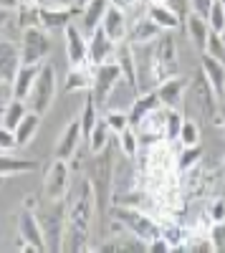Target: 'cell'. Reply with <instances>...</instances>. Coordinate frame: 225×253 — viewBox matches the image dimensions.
Masks as SVG:
<instances>
[{
  "label": "cell",
  "instance_id": "2e32d148",
  "mask_svg": "<svg viewBox=\"0 0 225 253\" xmlns=\"http://www.w3.org/2000/svg\"><path fill=\"white\" fill-rule=\"evenodd\" d=\"M195 101H197V107L205 112L208 117H220V112H218V94H215V89L210 86V81L205 79V74H202V69H200V74L195 76Z\"/></svg>",
  "mask_w": 225,
  "mask_h": 253
},
{
  "label": "cell",
  "instance_id": "c3c4849f",
  "mask_svg": "<svg viewBox=\"0 0 225 253\" xmlns=\"http://www.w3.org/2000/svg\"><path fill=\"white\" fill-rule=\"evenodd\" d=\"M223 172H225V160H223Z\"/></svg>",
  "mask_w": 225,
  "mask_h": 253
},
{
  "label": "cell",
  "instance_id": "d4e9b609",
  "mask_svg": "<svg viewBox=\"0 0 225 253\" xmlns=\"http://www.w3.org/2000/svg\"><path fill=\"white\" fill-rule=\"evenodd\" d=\"M89 89H91V71H89V63H84V66H71V71L66 74L64 91L78 94V91H89Z\"/></svg>",
  "mask_w": 225,
  "mask_h": 253
},
{
  "label": "cell",
  "instance_id": "f546056e",
  "mask_svg": "<svg viewBox=\"0 0 225 253\" xmlns=\"http://www.w3.org/2000/svg\"><path fill=\"white\" fill-rule=\"evenodd\" d=\"M28 114V107H26V101H20V99H13L10 104H8V109H5V114H3V122L8 129H15V126L20 124V119H23Z\"/></svg>",
  "mask_w": 225,
  "mask_h": 253
},
{
  "label": "cell",
  "instance_id": "8d00e7d4",
  "mask_svg": "<svg viewBox=\"0 0 225 253\" xmlns=\"http://www.w3.org/2000/svg\"><path fill=\"white\" fill-rule=\"evenodd\" d=\"M182 122H185V119H182V114L177 109H167V114H165V137L167 139H177Z\"/></svg>",
  "mask_w": 225,
  "mask_h": 253
},
{
  "label": "cell",
  "instance_id": "d6986e66",
  "mask_svg": "<svg viewBox=\"0 0 225 253\" xmlns=\"http://www.w3.org/2000/svg\"><path fill=\"white\" fill-rule=\"evenodd\" d=\"M112 3L109 0H89L86 5H81L78 8V15H81V31L84 33H91L94 28L101 26V18H104L107 8Z\"/></svg>",
  "mask_w": 225,
  "mask_h": 253
},
{
  "label": "cell",
  "instance_id": "484cf974",
  "mask_svg": "<svg viewBox=\"0 0 225 253\" xmlns=\"http://www.w3.org/2000/svg\"><path fill=\"white\" fill-rule=\"evenodd\" d=\"M40 114H36V112H31L28 109V114L20 119V124L15 126V142H18V147H26L28 142H33V137H36V132H38V126H40Z\"/></svg>",
  "mask_w": 225,
  "mask_h": 253
},
{
  "label": "cell",
  "instance_id": "d6a6232c",
  "mask_svg": "<svg viewBox=\"0 0 225 253\" xmlns=\"http://www.w3.org/2000/svg\"><path fill=\"white\" fill-rule=\"evenodd\" d=\"M116 137H119V144H121V152H124L127 157H137V152H139V139H137L134 126L129 124L127 129H121Z\"/></svg>",
  "mask_w": 225,
  "mask_h": 253
},
{
  "label": "cell",
  "instance_id": "4fadbf2b",
  "mask_svg": "<svg viewBox=\"0 0 225 253\" xmlns=\"http://www.w3.org/2000/svg\"><path fill=\"white\" fill-rule=\"evenodd\" d=\"M74 13L78 8H38V26L43 31H64L69 23H74Z\"/></svg>",
  "mask_w": 225,
  "mask_h": 253
},
{
  "label": "cell",
  "instance_id": "30bf717a",
  "mask_svg": "<svg viewBox=\"0 0 225 253\" xmlns=\"http://www.w3.org/2000/svg\"><path fill=\"white\" fill-rule=\"evenodd\" d=\"M64 36H66V56H69L71 66H84V63H89V38L84 36L81 26L69 23L64 28Z\"/></svg>",
  "mask_w": 225,
  "mask_h": 253
},
{
  "label": "cell",
  "instance_id": "7402d4cb",
  "mask_svg": "<svg viewBox=\"0 0 225 253\" xmlns=\"http://www.w3.org/2000/svg\"><path fill=\"white\" fill-rule=\"evenodd\" d=\"M147 18L154 20V23H157L162 31H177V28L182 26L180 15H177L167 3H152L150 10H147Z\"/></svg>",
  "mask_w": 225,
  "mask_h": 253
},
{
  "label": "cell",
  "instance_id": "ba28073f",
  "mask_svg": "<svg viewBox=\"0 0 225 253\" xmlns=\"http://www.w3.org/2000/svg\"><path fill=\"white\" fill-rule=\"evenodd\" d=\"M69 182H71V167L66 160H53L48 165V172H46V180H43V190L48 200H64L66 193H69Z\"/></svg>",
  "mask_w": 225,
  "mask_h": 253
},
{
  "label": "cell",
  "instance_id": "e0dca14e",
  "mask_svg": "<svg viewBox=\"0 0 225 253\" xmlns=\"http://www.w3.org/2000/svg\"><path fill=\"white\" fill-rule=\"evenodd\" d=\"M101 28H104V33L112 38V41H124L129 36V26H127V13L116 8V5H109L104 18H101Z\"/></svg>",
  "mask_w": 225,
  "mask_h": 253
},
{
  "label": "cell",
  "instance_id": "e575fe53",
  "mask_svg": "<svg viewBox=\"0 0 225 253\" xmlns=\"http://www.w3.org/2000/svg\"><path fill=\"white\" fill-rule=\"evenodd\" d=\"M208 26H210V31H215V33H223V31H225V8H223L220 0H213L210 13H208Z\"/></svg>",
  "mask_w": 225,
  "mask_h": 253
},
{
  "label": "cell",
  "instance_id": "277c9868",
  "mask_svg": "<svg viewBox=\"0 0 225 253\" xmlns=\"http://www.w3.org/2000/svg\"><path fill=\"white\" fill-rule=\"evenodd\" d=\"M53 99H56V74H53L51 63L43 61V63H40V69H38V76L33 81V86H31V91H28V96L23 101H26V107L31 112L43 117L51 109Z\"/></svg>",
  "mask_w": 225,
  "mask_h": 253
},
{
  "label": "cell",
  "instance_id": "f6af8a7d",
  "mask_svg": "<svg viewBox=\"0 0 225 253\" xmlns=\"http://www.w3.org/2000/svg\"><path fill=\"white\" fill-rule=\"evenodd\" d=\"M220 124H223V129H225V109H220Z\"/></svg>",
  "mask_w": 225,
  "mask_h": 253
},
{
  "label": "cell",
  "instance_id": "cb8c5ba5",
  "mask_svg": "<svg viewBox=\"0 0 225 253\" xmlns=\"http://www.w3.org/2000/svg\"><path fill=\"white\" fill-rule=\"evenodd\" d=\"M185 28H188V36L192 38V43L197 46V51L202 53L205 51V43H208V36H210V26L205 18H200L195 13H190L185 18Z\"/></svg>",
  "mask_w": 225,
  "mask_h": 253
},
{
  "label": "cell",
  "instance_id": "3957f363",
  "mask_svg": "<svg viewBox=\"0 0 225 253\" xmlns=\"http://www.w3.org/2000/svg\"><path fill=\"white\" fill-rule=\"evenodd\" d=\"M112 218L116 220L119 228H124L127 233H132V236L139 238L142 243H150V241H154V238L162 236V225L154 223L150 215H145L142 210L119 205V203H112Z\"/></svg>",
  "mask_w": 225,
  "mask_h": 253
},
{
  "label": "cell",
  "instance_id": "bcb514c9",
  "mask_svg": "<svg viewBox=\"0 0 225 253\" xmlns=\"http://www.w3.org/2000/svg\"><path fill=\"white\" fill-rule=\"evenodd\" d=\"M89 0H76V8H81V5H86Z\"/></svg>",
  "mask_w": 225,
  "mask_h": 253
},
{
  "label": "cell",
  "instance_id": "5bb4252c",
  "mask_svg": "<svg viewBox=\"0 0 225 253\" xmlns=\"http://www.w3.org/2000/svg\"><path fill=\"white\" fill-rule=\"evenodd\" d=\"M20 46L15 41H0V81H10L15 79L20 69Z\"/></svg>",
  "mask_w": 225,
  "mask_h": 253
},
{
  "label": "cell",
  "instance_id": "60d3db41",
  "mask_svg": "<svg viewBox=\"0 0 225 253\" xmlns=\"http://www.w3.org/2000/svg\"><path fill=\"white\" fill-rule=\"evenodd\" d=\"M210 5H213V0H190V13H195V15H200V18L208 20Z\"/></svg>",
  "mask_w": 225,
  "mask_h": 253
},
{
  "label": "cell",
  "instance_id": "ac0fdd59",
  "mask_svg": "<svg viewBox=\"0 0 225 253\" xmlns=\"http://www.w3.org/2000/svg\"><path fill=\"white\" fill-rule=\"evenodd\" d=\"M154 109H159V96H157V89L137 94V99L132 101V107L127 109V114H129V124H132V126H137L142 119H145L147 114H152Z\"/></svg>",
  "mask_w": 225,
  "mask_h": 253
},
{
  "label": "cell",
  "instance_id": "6da1fadb",
  "mask_svg": "<svg viewBox=\"0 0 225 253\" xmlns=\"http://www.w3.org/2000/svg\"><path fill=\"white\" fill-rule=\"evenodd\" d=\"M94 187L91 180H84L76 198L66 208V230H64V251H84L89 243V230L94 223Z\"/></svg>",
  "mask_w": 225,
  "mask_h": 253
},
{
  "label": "cell",
  "instance_id": "836d02e7",
  "mask_svg": "<svg viewBox=\"0 0 225 253\" xmlns=\"http://www.w3.org/2000/svg\"><path fill=\"white\" fill-rule=\"evenodd\" d=\"M104 122L109 124V129L114 134H119L121 129H127V126H129V114L121 112V109H107L104 112Z\"/></svg>",
  "mask_w": 225,
  "mask_h": 253
},
{
  "label": "cell",
  "instance_id": "f35d334b",
  "mask_svg": "<svg viewBox=\"0 0 225 253\" xmlns=\"http://www.w3.org/2000/svg\"><path fill=\"white\" fill-rule=\"evenodd\" d=\"M13 84L10 81H0V119H3L5 109H8V104L13 101Z\"/></svg>",
  "mask_w": 225,
  "mask_h": 253
},
{
  "label": "cell",
  "instance_id": "52a82bcc",
  "mask_svg": "<svg viewBox=\"0 0 225 253\" xmlns=\"http://www.w3.org/2000/svg\"><path fill=\"white\" fill-rule=\"evenodd\" d=\"M46 218L40 220L46 238V251H64V230H66V213H64V200H53V208L46 210Z\"/></svg>",
  "mask_w": 225,
  "mask_h": 253
},
{
  "label": "cell",
  "instance_id": "ee69618b",
  "mask_svg": "<svg viewBox=\"0 0 225 253\" xmlns=\"http://www.w3.org/2000/svg\"><path fill=\"white\" fill-rule=\"evenodd\" d=\"M23 0H0V8H20Z\"/></svg>",
  "mask_w": 225,
  "mask_h": 253
},
{
  "label": "cell",
  "instance_id": "7c38bea8",
  "mask_svg": "<svg viewBox=\"0 0 225 253\" xmlns=\"http://www.w3.org/2000/svg\"><path fill=\"white\" fill-rule=\"evenodd\" d=\"M84 142V134H81V124H78V119H74V122H69L66 126H64V132H61V137H58V142H56V157L58 160H74V155L78 152V144Z\"/></svg>",
  "mask_w": 225,
  "mask_h": 253
},
{
  "label": "cell",
  "instance_id": "9a60e30c",
  "mask_svg": "<svg viewBox=\"0 0 225 253\" xmlns=\"http://www.w3.org/2000/svg\"><path fill=\"white\" fill-rule=\"evenodd\" d=\"M157 96H159V104L167 109H175L177 104L182 101V96H185V79L182 76H167L162 79L157 84Z\"/></svg>",
  "mask_w": 225,
  "mask_h": 253
},
{
  "label": "cell",
  "instance_id": "8992f818",
  "mask_svg": "<svg viewBox=\"0 0 225 253\" xmlns=\"http://www.w3.org/2000/svg\"><path fill=\"white\" fill-rule=\"evenodd\" d=\"M20 61L23 63H43L51 53V38L48 31L40 26H28L20 31Z\"/></svg>",
  "mask_w": 225,
  "mask_h": 253
},
{
  "label": "cell",
  "instance_id": "b9f144b4",
  "mask_svg": "<svg viewBox=\"0 0 225 253\" xmlns=\"http://www.w3.org/2000/svg\"><path fill=\"white\" fill-rule=\"evenodd\" d=\"M38 8H76V0H36Z\"/></svg>",
  "mask_w": 225,
  "mask_h": 253
},
{
  "label": "cell",
  "instance_id": "f1b7e54d",
  "mask_svg": "<svg viewBox=\"0 0 225 253\" xmlns=\"http://www.w3.org/2000/svg\"><path fill=\"white\" fill-rule=\"evenodd\" d=\"M99 107H96V101H94V96L89 94L86 96V101H84V112H81V119H78V124H81V134H84V142L89 139V134H91V129H94V124H96V119H99Z\"/></svg>",
  "mask_w": 225,
  "mask_h": 253
},
{
  "label": "cell",
  "instance_id": "7a4b0ae2",
  "mask_svg": "<svg viewBox=\"0 0 225 253\" xmlns=\"http://www.w3.org/2000/svg\"><path fill=\"white\" fill-rule=\"evenodd\" d=\"M91 187H94V203H96V213L104 218L109 210V195L114 187V160L109 147L94 155V170H91Z\"/></svg>",
  "mask_w": 225,
  "mask_h": 253
},
{
  "label": "cell",
  "instance_id": "4316f807",
  "mask_svg": "<svg viewBox=\"0 0 225 253\" xmlns=\"http://www.w3.org/2000/svg\"><path fill=\"white\" fill-rule=\"evenodd\" d=\"M159 33H162V28L154 23V20L142 18V20H137L134 28L129 31V43H132V46H137V43H150V41H154Z\"/></svg>",
  "mask_w": 225,
  "mask_h": 253
},
{
  "label": "cell",
  "instance_id": "1f68e13d",
  "mask_svg": "<svg viewBox=\"0 0 225 253\" xmlns=\"http://www.w3.org/2000/svg\"><path fill=\"white\" fill-rule=\"evenodd\" d=\"M177 139H180L182 147H195V144H200V126H197V122H192V119L182 122Z\"/></svg>",
  "mask_w": 225,
  "mask_h": 253
},
{
  "label": "cell",
  "instance_id": "4dcf8cb0",
  "mask_svg": "<svg viewBox=\"0 0 225 253\" xmlns=\"http://www.w3.org/2000/svg\"><path fill=\"white\" fill-rule=\"evenodd\" d=\"M202 160V147L195 144V147H185V150L180 152V160H177V170L180 172H190L195 170V165Z\"/></svg>",
  "mask_w": 225,
  "mask_h": 253
},
{
  "label": "cell",
  "instance_id": "d590c367",
  "mask_svg": "<svg viewBox=\"0 0 225 253\" xmlns=\"http://www.w3.org/2000/svg\"><path fill=\"white\" fill-rule=\"evenodd\" d=\"M202 53H208V56H213L215 61L225 63V46H223V38H220V33L210 31V36H208V43H205V51H202Z\"/></svg>",
  "mask_w": 225,
  "mask_h": 253
},
{
  "label": "cell",
  "instance_id": "44dd1931",
  "mask_svg": "<svg viewBox=\"0 0 225 253\" xmlns=\"http://www.w3.org/2000/svg\"><path fill=\"white\" fill-rule=\"evenodd\" d=\"M38 69H40V63H20V69L13 79V96L23 101L33 86V81L38 76Z\"/></svg>",
  "mask_w": 225,
  "mask_h": 253
},
{
  "label": "cell",
  "instance_id": "83f0119b",
  "mask_svg": "<svg viewBox=\"0 0 225 253\" xmlns=\"http://www.w3.org/2000/svg\"><path fill=\"white\" fill-rule=\"evenodd\" d=\"M109 137H112L109 124L104 122V117H99L96 124H94V129H91V134H89V139H86L89 152L96 155V152H101V150H107V147H109Z\"/></svg>",
  "mask_w": 225,
  "mask_h": 253
},
{
  "label": "cell",
  "instance_id": "ffe728a7",
  "mask_svg": "<svg viewBox=\"0 0 225 253\" xmlns=\"http://www.w3.org/2000/svg\"><path fill=\"white\" fill-rule=\"evenodd\" d=\"M200 69H202V74H205V79L210 81V86L215 89V94L225 96V63L215 61L208 53H202L200 56Z\"/></svg>",
  "mask_w": 225,
  "mask_h": 253
},
{
  "label": "cell",
  "instance_id": "5b68a950",
  "mask_svg": "<svg viewBox=\"0 0 225 253\" xmlns=\"http://www.w3.org/2000/svg\"><path fill=\"white\" fill-rule=\"evenodd\" d=\"M119 81H121V66L116 63V58L104 61L99 66H91V96L99 109H104L109 94L116 89Z\"/></svg>",
  "mask_w": 225,
  "mask_h": 253
},
{
  "label": "cell",
  "instance_id": "ab89813d",
  "mask_svg": "<svg viewBox=\"0 0 225 253\" xmlns=\"http://www.w3.org/2000/svg\"><path fill=\"white\" fill-rule=\"evenodd\" d=\"M208 218L213 223H225V200H213L208 208Z\"/></svg>",
  "mask_w": 225,
  "mask_h": 253
},
{
  "label": "cell",
  "instance_id": "8fae6325",
  "mask_svg": "<svg viewBox=\"0 0 225 253\" xmlns=\"http://www.w3.org/2000/svg\"><path fill=\"white\" fill-rule=\"evenodd\" d=\"M112 58H116V41H112L99 26L89 33V66H99Z\"/></svg>",
  "mask_w": 225,
  "mask_h": 253
},
{
  "label": "cell",
  "instance_id": "7bdbcfd3",
  "mask_svg": "<svg viewBox=\"0 0 225 253\" xmlns=\"http://www.w3.org/2000/svg\"><path fill=\"white\" fill-rule=\"evenodd\" d=\"M109 3L116 5V8H121V10H129V8H134L137 0H109Z\"/></svg>",
  "mask_w": 225,
  "mask_h": 253
},
{
  "label": "cell",
  "instance_id": "74e56055",
  "mask_svg": "<svg viewBox=\"0 0 225 253\" xmlns=\"http://www.w3.org/2000/svg\"><path fill=\"white\" fill-rule=\"evenodd\" d=\"M18 142H15V132L8 129V126L0 122V152H8V150H15Z\"/></svg>",
  "mask_w": 225,
  "mask_h": 253
},
{
  "label": "cell",
  "instance_id": "603a6c76",
  "mask_svg": "<svg viewBox=\"0 0 225 253\" xmlns=\"http://www.w3.org/2000/svg\"><path fill=\"white\" fill-rule=\"evenodd\" d=\"M36 167H38V162H36V160L15 157V155H0V177L26 175V172H33Z\"/></svg>",
  "mask_w": 225,
  "mask_h": 253
},
{
  "label": "cell",
  "instance_id": "7dc6e473",
  "mask_svg": "<svg viewBox=\"0 0 225 253\" xmlns=\"http://www.w3.org/2000/svg\"><path fill=\"white\" fill-rule=\"evenodd\" d=\"M220 38H223V46H225V31H223V33H220Z\"/></svg>",
  "mask_w": 225,
  "mask_h": 253
},
{
  "label": "cell",
  "instance_id": "9c48e42d",
  "mask_svg": "<svg viewBox=\"0 0 225 253\" xmlns=\"http://www.w3.org/2000/svg\"><path fill=\"white\" fill-rule=\"evenodd\" d=\"M18 236H20V248L23 251H46L43 228H40V220L31 213V210H20Z\"/></svg>",
  "mask_w": 225,
  "mask_h": 253
}]
</instances>
